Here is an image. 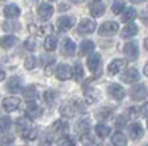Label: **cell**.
Listing matches in <instances>:
<instances>
[{
  "mask_svg": "<svg viewBox=\"0 0 148 146\" xmlns=\"http://www.w3.org/2000/svg\"><path fill=\"white\" fill-rule=\"evenodd\" d=\"M66 127H67L66 123L63 122V121H55L50 129V134L55 138V137H58V135L62 134L63 131L66 130Z\"/></svg>",
  "mask_w": 148,
  "mask_h": 146,
  "instance_id": "23",
  "label": "cell"
},
{
  "mask_svg": "<svg viewBox=\"0 0 148 146\" xmlns=\"http://www.w3.org/2000/svg\"><path fill=\"white\" fill-rule=\"evenodd\" d=\"M128 134L131 137V139L133 141H137L140 139L143 135H144V130H143V126H141L139 122H133L129 125L128 127Z\"/></svg>",
  "mask_w": 148,
  "mask_h": 146,
  "instance_id": "12",
  "label": "cell"
},
{
  "mask_svg": "<svg viewBox=\"0 0 148 146\" xmlns=\"http://www.w3.org/2000/svg\"><path fill=\"white\" fill-rule=\"evenodd\" d=\"M82 107H84V105L75 98V99H70V101H67V102H65V103L61 106V109H59V113H61L63 117H66V118H71V117H74L78 111H84Z\"/></svg>",
  "mask_w": 148,
  "mask_h": 146,
  "instance_id": "1",
  "label": "cell"
},
{
  "mask_svg": "<svg viewBox=\"0 0 148 146\" xmlns=\"http://www.w3.org/2000/svg\"><path fill=\"white\" fill-rule=\"evenodd\" d=\"M136 18V10L135 8H127L124 11V14L121 15V20L124 22V23H132L133 20Z\"/></svg>",
  "mask_w": 148,
  "mask_h": 146,
  "instance_id": "30",
  "label": "cell"
},
{
  "mask_svg": "<svg viewBox=\"0 0 148 146\" xmlns=\"http://www.w3.org/2000/svg\"><path fill=\"white\" fill-rule=\"evenodd\" d=\"M110 115V111L108 110V109H101V111L98 113V118L101 119V121H104V119H106V117Z\"/></svg>",
  "mask_w": 148,
  "mask_h": 146,
  "instance_id": "45",
  "label": "cell"
},
{
  "mask_svg": "<svg viewBox=\"0 0 148 146\" xmlns=\"http://www.w3.org/2000/svg\"><path fill=\"white\" fill-rule=\"evenodd\" d=\"M43 110L39 107L38 105L35 102H31V103L27 105V107H26V114L31 119H35V118H39V117L42 115Z\"/></svg>",
  "mask_w": 148,
  "mask_h": 146,
  "instance_id": "21",
  "label": "cell"
},
{
  "mask_svg": "<svg viewBox=\"0 0 148 146\" xmlns=\"http://www.w3.org/2000/svg\"><path fill=\"white\" fill-rule=\"evenodd\" d=\"M88 67H89V70L92 71V73H100L101 71V65H102V59H101V55L100 54H92L88 58Z\"/></svg>",
  "mask_w": 148,
  "mask_h": 146,
  "instance_id": "6",
  "label": "cell"
},
{
  "mask_svg": "<svg viewBox=\"0 0 148 146\" xmlns=\"http://www.w3.org/2000/svg\"><path fill=\"white\" fill-rule=\"evenodd\" d=\"M1 28H3L5 32L12 34V32H18V31L22 28V26H20V23H18V22H4V23L1 24Z\"/></svg>",
  "mask_w": 148,
  "mask_h": 146,
  "instance_id": "29",
  "label": "cell"
},
{
  "mask_svg": "<svg viewBox=\"0 0 148 146\" xmlns=\"http://www.w3.org/2000/svg\"><path fill=\"white\" fill-rule=\"evenodd\" d=\"M14 135L12 134H4L0 135V146H11L14 143Z\"/></svg>",
  "mask_w": 148,
  "mask_h": 146,
  "instance_id": "39",
  "label": "cell"
},
{
  "mask_svg": "<svg viewBox=\"0 0 148 146\" xmlns=\"http://www.w3.org/2000/svg\"><path fill=\"white\" fill-rule=\"evenodd\" d=\"M24 47H26V50L28 51H34L36 48V40L34 38H28L26 42H24Z\"/></svg>",
  "mask_w": 148,
  "mask_h": 146,
  "instance_id": "43",
  "label": "cell"
},
{
  "mask_svg": "<svg viewBox=\"0 0 148 146\" xmlns=\"http://www.w3.org/2000/svg\"><path fill=\"white\" fill-rule=\"evenodd\" d=\"M28 31L31 32L32 35H53V26L50 24H36L32 23L28 26Z\"/></svg>",
  "mask_w": 148,
  "mask_h": 146,
  "instance_id": "2",
  "label": "cell"
},
{
  "mask_svg": "<svg viewBox=\"0 0 148 146\" xmlns=\"http://www.w3.org/2000/svg\"><path fill=\"white\" fill-rule=\"evenodd\" d=\"M117 126H123V125H125V121H124V117H119V121L116 122Z\"/></svg>",
  "mask_w": 148,
  "mask_h": 146,
  "instance_id": "48",
  "label": "cell"
},
{
  "mask_svg": "<svg viewBox=\"0 0 148 146\" xmlns=\"http://www.w3.org/2000/svg\"><path fill=\"white\" fill-rule=\"evenodd\" d=\"M129 95H131V98H132L133 101H141V99H144L145 95H147V87H145V85H143V83L135 85L132 88H131Z\"/></svg>",
  "mask_w": 148,
  "mask_h": 146,
  "instance_id": "7",
  "label": "cell"
},
{
  "mask_svg": "<svg viewBox=\"0 0 148 146\" xmlns=\"http://www.w3.org/2000/svg\"><path fill=\"white\" fill-rule=\"evenodd\" d=\"M4 16L7 19H16L20 16V8L16 4H8L4 7Z\"/></svg>",
  "mask_w": 148,
  "mask_h": 146,
  "instance_id": "20",
  "label": "cell"
},
{
  "mask_svg": "<svg viewBox=\"0 0 148 146\" xmlns=\"http://www.w3.org/2000/svg\"><path fill=\"white\" fill-rule=\"evenodd\" d=\"M19 106H20V98H18V96H5L3 99V109L8 113L18 110Z\"/></svg>",
  "mask_w": 148,
  "mask_h": 146,
  "instance_id": "9",
  "label": "cell"
},
{
  "mask_svg": "<svg viewBox=\"0 0 148 146\" xmlns=\"http://www.w3.org/2000/svg\"><path fill=\"white\" fill-rule=\"evenodd\" d=\"M132 3H135V4H140V3H144L145 0H131Z\"/></svg>",
  "mask_w": 148,
  "mask_h": 146,
  "instance_id": "51",
  "label": "cell"
},
{
  "mask_svg": "<svg viewBox=\"0 0 148 146\" xmlns=\"http://www.w3.org/2000/svg\"><path fill=\"white\" fill-rule=\"evenodd\" d=\"M94 43L92 40H84L79 46V54L81 55H88L94 51Z\"/></svg>",
  "mask_w": 148,
  "mask_h": 146,
  "instance_id": "28",
  "label": "cell"
},
{
  "mask_svg": "<svg viewBox=\"0 0 148 146\" xmlns=\"http://www.w3.org/2000/svg\"><path fill=\"white\" fill-rule=\"evenodd\" d=\"M137 32H139V28H137L136 24L129 23V24H127V26L123 28V31H121V38H124V39L132 38V36L137 35Z\"/></svg>",
  "mask_w": 148,
  "mask_h": 146,
  "instance_id": "24",
  "label": "cell"
},
{
  "mask_svg": "<svg viewBox=\"0 0 148 146\" xmlns=\"http://www.w3.org/2000/svg\"><path fill=\"white\" fill-rule=\"evenodd\" d=\"M74 24H75V19H74L73 16L63 15V16H61V18L57 19V28H58L61 32H63V31H69Z\"/></svg>",
  "mask_w": 148,
  "mask_h": 146,
  "instance_id": "5",
  "label": "cell"
},
{
  "mask_svg": "<svg viewBox=\"0 0 148 146\" xmlns=\"http://www.w3.org/2000/svg\"><path fill=\"white\" fill-rule=\"evenodd\" d=\"M20 135H22V138L26 139V141H34V139L38 137V131H36L35 127L28 126V127H26L24 130L20 131Z\"/></svg>",
  "mask_w": 148,
  "mask_h": 146,
  "instance_id": "27",
  "label": "cell"
},
{
  "mask_svg": "<svg viewBox=\"0 0 148 146\" xmlns=\"http://www.w3.org/2000/svg\"><path fill=\"white\" fill-rule=\"evenodd\" d=\"M57 46H58V39H57L55 35H49L43 42V47H45L46 51H54L57 48Z\"/></svg>",
  "mask_w": 148,
  "mask_h": 146,
  "instance_id": "26",
  "label": "cell"
},
{
  "mask_svg": "<svg viewBox=\"0 0 148 146\" xmlns=\"http://www.w3.org/2000/svg\"><path fill=\"white\" fill-rule=\"evenodd\" d=\"M54 14V8L49 3H42L38 7V15L42 20H49Z\"/></svg>",
  "mask_w": 148,
  "mask_h": 146,
  "instance_id": "15",
  "label": "cell"
},
{
  "mask_svg": "<svg viewBox=\"0 0 148 146\" xmlns=\"http://www.w3.org/2000/svg\"><path fill=\"white\" fill-rule=\"evenodd\" d=\"M140 113H141V115H143V117L148 118V103L143 105V107L140 109Z\"/></svg>",
  "mask_w": 148,
  "mask_h": 146,
  "instance_id": "47",
  "label": "cell"
},
{
  "mask_svg": "<svg viewBox=\"0 0 148 146\" xmlns=\"http://www.w3.org/2000/svg\"><path fill=\"white\" fill-rule=\"evenodd\" d=\"M89 11L93 18H101L105 14V4L101 0H92L89 4Z\"/></svg>",
  "mask_w": 148,
  "mask_h": 146,
  "instance_id": "4",
  "label": "cell"
},
{
  "mask_svg": "<svg viewBox=\"0 0 148 146\" xmlns=\"http://www.w3.org/2000/svg\"><path fill=\"white\" fill-rule=\"evenodd\" d=\"M43 99L49 106H53L55 103V99H57V92L53 91V90H47L43 94Z\"/></svg>",
  "mask_w": 148,
  "mask_h": 146,
  "instance_id": "35",
  "label": "cell"
},
{
  "mask_svg": "<svg viewBox=\"0 0 148 146\" xmlns=\"http://www.w3.org/2000/svg\"><path fill=\"white\" fill-rule=\"evenodd\" d=\"M84 95H85V102L88 105L96 103L100 99V91L96 90L94 87H90V86H85L84 87Z\"/></svg>",
  "mask_w": 148,
  "mask_h": 146,
  "instance_id": "8",
  "label": "cell"
},
{
  "mask_svg": "<svg viewBox=\"0 0 148 146\" xmlns=\"http://www.w3.org/2000/svg\"><path fill=\"white\" fill-rule=\"evenodd\" d=\"M50 1H55V0H50Z\"/></svg>",
  "mask_w": 148,
  "mask_h": 146,
  "instance_id": "54",
  "label": "cell"
},
{
  "mask_svg": "<svg viewBox=\"0 0 148 146\" xmlns=\"http://www.w3.org/2000/svg\"><path fill=\"white\" fill-rule=\"evenodd\" d=\"M108 92H109V95L112 96L113 99H117V101H121L124 99L125 96V90L123 88V86L117 85V83H112V85L108 86Z\"/></svg>",
  "mask_w": 148,
  "mask_h": 146,
  "instance_id": "13",
  "label": "cell"
},
{
  "mask_svg": "<svg viewBox=\"0 0 148 146\" xmlns=\"http://www.w3.org/2000/svg\"><path fill=\"white\" fill-rule=\"evenodd\" d=\"M73 79L75 82H79L84 78V67H82L81 63H75L73 67Z\"/></svg>",
  "mask_w": 148,
  "mask_h": 146,
  "instance_id": "34",
  "label": "cell"
},
{
  "mask_svg": "<svg viewBox=\"0 0 148 146\" xmlns=\"http://www.w3.org/2000/svg\"><path fill=\"white\" fill-rule=\"evenodd\" d=\"M143 73H144V75H147L148 77V62L145 63V66H144V70H143Z\"/></svg>",
  "mask_w": 148,
  "mask_h": 146,
  "instance_id": "50",
  "label": "cell"
},
{
  "mask_svg": "<svg viewBox=\"0 0 148 146\" xmlns=\"http://www.w3.org/2000/svg\"><path fill=\"white\" fill-rule=\"evenodd\" d=\"M23 98L27 101L28 103L35 102V99L38 98V91L34 86H28V87L23 88Z\"/></svg>",
  "mask_w": 148,
  "mask_h": 146,
  "instance_id": "25",
  "label": "cell"
},
{
  "mask_svg": "<svg viewBox=\"0 0 148 146\" xmlns=\"http://www.w3.org/2000/svg\"><path fill=\"white\" fill-rule=\"evenodd\" d=\"M119 31V24L116 22H112V20H108L105 23L101 24V27L98 28V34L101 36H112Z\"/></svg>",
  "mask_w": 148,
  "mask_h": 146,
  "instance_id": "3",
  "label": "cell"
},
{
  "mask_svg": "<svg viewBox=\"0 0 148 146\" xmlns=\"http://www.w3.org/2000/svg\"><path fill=\"white\" fill-rule=\"evenodd\" d=\"M139 78H140L139 71H137L135 67H129V69H127L124 73H123L121 81L125 82V83H135V82L139 81Z\"/></svg>",
  "mask_w": 148,
  "mask_h": 146,
  "instance_id": "11",
  "label": "cell"
},
{
  "mask_svg": "<svg viewBox=\"0 0 148 146\" xmlns=\"http://www.w3.org/2000/svg\"><path fill=\"white\" fill-rule=\"evenodd\" d=\"M70 1H74V3L79 4V3H82V1H84V0H70Z\"/></svg>",
  "mask_w": 148,
  "mask_h": 146,
  "instance_id": "53",
  "label": "cell"
},
{
  "mask_svg": "<svg viewBox=\"0 0 148 146\" xmlns=\"http://www.w3.org/2000/svg\"><path fill=\"white\" fill-rule=\"evenodd\" d=\"M144 46H145V48L148 50V38H145V40H144Z\"/></svg>",
  "mask_w": 148,
  "mask_h": 146,
  "instance_id": "52",
  "label": "cell"
},
{
  "mask_svg": "<svg viewBox=\"0 0 148 146\" xmlns=\"http://www.w3.org/2000/svg\"><path fill=\"white\" fill-rule=\"evenodd\" d=\"M24 67L27 70H34L36 67V58L34 55H28L24 60Z\"/></svg>",
  "mask_w": 148,
  "mask_h": 146,
  "instance_id": "40",
  "label": "cell"
},
{
  "mask_svg": "<svg viewBox=\"0 0 148 146\" xmlns=\"http://www.w3.org/2000/svg\"><path fill=\"white\" fill-rule=\"evenodd\" d=\"M61 52L65 56H73L75 52V43L71 39L66 38L62 40V47H61Z\"/></svg>",
  "mask_w": 148,
  "mask_h": 146,
  "instance_id": "17",
  "label": "cell"
},
{
  "mask_svg": "<svg viewBox=\"0 0 148 146\" xmlns=\"http://www.w3.org/2000/svg\"><path fill=\"white\" fill-rule=\"evenodd\" d=\"M124 54L127 55V58L129 60H135L139 56V47H137L136 43L129 42L124 46Z\"/></svg>",
  "mask_w": 148,
  "mask_h": 146,
  "instance_id": "18",
  "label": "cell"
},
{
  "mask_svg": "<svg viewBox=\"0 0 148 146\" xmlns=\"http://www.w3.org/2000/svg\"><path fill=\"white\" fill-rule=\"evenodd\" d=\"M96 30V22L90 19H82L78 24V32L79 34H92Z\"/></svg>",
  "mask_w": 148,
  "mask_h": 146,
  "instance_id": "16",
  "label": "cell"
},
{
  "mask_svg": "<svg viewBox=\"0 0 148 146\" xmlns=\"http://www.w3.org/2000/svg\"><path fill=\"white\" fill-rule=\"evenodd\" d=\"M147 127H148V122H147Z\"/></svg>",
  "mask_w": 148,
  "mask_h": 146,
  "instance_id": "55",
  "label": "cell"
},
{
  "mask_svg": "<svg viewBox=\"0 0 148 146\" xmlns=\"http://www.w3.org/2000/svg\"><path fill=\"white\" fill-rule=\"evenodd\" d=\"M112 143L113 146H127V137L123 133L117 131L112 135Z\"/></svg>",
  "mask_w": 148,
  "mask_h": 146,
  "instance_id": "31",
  "label": "cell"
},
{
  "mask_svg": "<svg viewBox=\"0 0 148 146\" xmlns=\"http://www.w3.org/2000/svg\"><path fill=\"white\" fill-rule=\"evenodd\" d=\"M28 126H31V125H30V122H28V121H26L24 118H19L18 121H16V127H18L19 133L22 130H24L26 127H28Z\"/></svg>",
  "mask_w": 148,
  "mask_h": 146,
  "instance_id": "42",
  "label": "cell"
},
{
  "mask_svg": "<svg viewBox=\"0 0 148 146\" xmlns=\"http://www.w3.org/2000/svg\"><path fill=\"white\" fill-rule=\"evenodd\" d=\"M0 3H1V0H0Z\"/></svg>",
  "mask_w": 148,
  "mask_h": 146,
  "instance_id": "56",
  "label": "cell"
},
{
  "mask_svg": "<svg viewBox=\"0 0 148 146\" xmlns=\"http://www.w3.org/2000/svg\"><path fill=\"white\" fill-rule=\"evenodd\" d=\"M78 129H85V127H89V121L88 119H81L77 125Z\"/></svg>",
  "mask_w": 148,
  "mask_h": 146,
  "instance_id": "46",
  "label": "cell"
},
{
  "mask_svg": "<svg viewBox=\"0 0 148 146\" xmlns=\"http://www.w3.org/2000/svg\"><path fill=\"white\" fill-rule=\"evenodd\" d=\"M18 43V39L14 35H5L3 38H0V47L3 50H10Z\"/></svg>",
  "mask_w": 148,
  "mask_h": 146,
  "instance_id": "22",
  "label": "cell"
},
{
  "mask_svg": "<svg viewBox=\"0 0 148 146\" xmlns=\"http://www.w3.org/2000/svg\"><path fill=\"white\" fill-rule=\"evenodd\" d=\"M53 141H54V137L50 133H46L42 137V139H40V146H51L53 145Z\"/></svg>",
  "mask_w": 148,
  "mask_h": 146,
  "instance_id": "41",
  "label": "cell"
},
{
  "mask_svg": "<svg viewBox=\"0 0 148 146\" xmlns=\"http://www.w3.org/2000/svg\"><path fill=\"white\" fill-rule=\"evenodd\" d=\"M54 65H55V59H53V60H50V63L46 66V69H45V73H46V75H51V74H53Z\"/></svg>",
  "mask_w": 148,
  "mask_h": 146,
  "instance_id": "44",
  "label": "cell"
},
{
  "mask_svg": "<svg viewBox=\"0 0 148 146\" xmlns=\"http://www.w3.org/2000/svg\"><path fill=\"white\" fill-rule=\"evenodd\" d=\"M147 146H148V145H147Z\"/></svg>",
  "mask_w": 148,
  "mask_h": 146,
  "instance_id": "57",
  "label": "cell"
},
{
  "mask_svg": "<svg viewBox=\"0 0 148 146\" xmlns=\"http://www.w3.org/2000/svg\"><path fill=\"white\" fill-rule=\"evenodd\" d=\"M7 90L10 92H14V94L23 91V81H22L19 77L10 78V81H8V83H7Z\"/></svg>",
  "mask_w": 148,
  "mask_h": 146,
  "instance_id": "14",
  "label": "cell"
},
{
  "mask_svg": "<svg viewBox=\"0 0 148 146\" xmlns=\"http://www.w3.org/2000/svg\"><path fill=\"white\" fill-rule=\"evenodd\" d=\"M96 134L100 137V138H106L108 135L110 134V127L106 126V125H102V123H100V125H97L96 126Z\"/></svg>",
  "mask_w": 148,
  "mask_h": 146,
  "instance_id": "32",
  "label": "cell"
},
{
  "mask_svg": "<svg viewBox=\"0 0 148 146\" xmlns=\"http://www.w3.org/2000/svg\"><path fill=\"white\" fill-rule=\"evenodd\" d=\"M11 125H12V119L10 117H1L0 118V134L5 133L11 127Z\"/></svg>",
  "mask_w": 148,
  "mask_h": 146,
  "instance_id": "36",
  "label": "cell"
},
{
  "mask_svg": "<svg viewBox=\"0 0 148 146\" xmlns=\"http://www.w3.org/2000/svg\"><path fill=\"white\" fill-rule=\"evenodd\" d=\"M79 141H81V143L84 146H92L94 143V137H93V134H90V133L85 131V133L81 135Z\"/></svg>",
  "mask_w": 148,
  "mask_h": 146,
  "instance_id": "37",
  "label": "cell"
},
{
  "mask_svg": "<svg viewBox=\"0 0 148 146\" xmlns=\"http://www.w3.org/2000/svg\"><path fill=\"white\" fill-rule=\"evenodd\" d=\"M125 63H127V62H125L124 59H114V60H112L109 63V66H108V73H109L110 75H116V74H119L121 70L125 67Z\"/></svg>",
  "mask_w": 148,
  "mask_h": 146,
  "instance_id": "19",
  "label": "cell"
},
{
  "mask_svg": "<svg viewBox=\"0 0 148 146\" xmlns=\"http://www.w3.org/2000/svg\"><path fill=\"white\" fill-rule=\"evenodd\" d=\"M58 146H75V138L71 135H62L58 138Z\"/></svg>",
  "mask_w": 148,
  "mask_h": 146,
  "instance_id": "33",
  "label": "cell"
},
{
  "mask_svg": "<svg viewBox=\"0 0 148 146\" xmlns=\"http://www.w3.org/2000/svg\"><path fill=\"white\" fill-rule=\"evenodd\" d=\"M124 7H125L124 0H113L112 12L114 14V15H117V14H121V12H123V10H124Z\"/></svg>",
  "mask_w": 148,
  "mask_h": 146,
  "instance_id": "38",
  "label": "cell"
},
{
  "mask_svg": "<svg viewBox=\"0 0 148 146\" xmlns=\"http://www.w3.org/2000/svg\"><path fill=\"white\" fill-rule=\"evenodd\" d=\"M55 75L59 81H67L70 79L71 75H73V69H71L69 65H59L55 70Z\"/></svg>",
  "mask_w": 148,
  "mask_h": 146,
  "instance_id": "10",
  "label": "cell"
},
{
  "mask_svg": "<svg viewBox=\"0 0 148 146\" xmlns=\"http://www.w3.org/2000/svg\"><path fill=\"white\" fill-rule=\"evenodd\" d=\"M5 79V73H4V70L0 69V82H3Z\"/></svg>",
  "mask_w": 148,
  "mask_h": 146,
  "instance_id": "49",
  "label": "cell"
}]
</instances>
